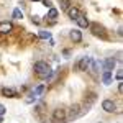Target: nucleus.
Here are the masks:
<instances>
[{
    "label": "nucleus",
    "instance_id": "14",
    "mask_svg": "<svg viewBox=\"0 0 123 123\" xmlns=\"http://www.w3.org/2000/svg\"><path fill=\"white\" fill-rule=\"evenodd\" d=\"M13 18L21 20V18H23V12H21L20 8H15V10H13Z\"/></svg>",
    "mask_w": 123,
    "mask_h": 123
},
{
    "label": "nucleus",
    "instance_id": "23",
    "mask_svg": "<svg viewBox=\"0 0 123 123\" xmlns=\"http://www.w3.org/2000/svg\"><path fill=\"white\" fill-rule=\"evenodd\" d=\"M31 2H39V0H31Z\"/></svg>",
    "mask_w": 123,
    "mask_h": 123
},
{
    "label": "nucleus",
    "instance_id": "13",
    "mask_svg": "<svg viewBox=\"0 0 123 123\" xmlns=\"http://www.w3.org/2000/svg\"><path fill=\"white\" fill-rule=\"evenodd\" d=\"M38 35H39V38H41V39H51V33H49V31H44V30H41Z\"/></svg>",
    "mask_w": 123,
    "mask_h": 123
},
{
    "label": "nucleus",
    "instance_id": "10",
    "mask_svg": "<svg viewBox=\"0 0 123 123\" xmlns=\"http://www.w3.org/2000/svg\"><path fill=\"white\" fill-rule=\"evenodd\" d=\"M67 15H69V18L76 20L77 17L80 15V12H79V8H77V7H69V8H67Z\"/></svg>",
    "mask_w": 123,
    "mask_h": 123
},
{
    "label": "nucleus",
    "instance_id": "12",
    "mask_svg": "<svg viewBox=\"0 0 123 123\" xmlns=\"http://www.w3.org/2000/svg\"><path fill=\"white\" fill-rule=\"evenodd\" d=\"M102 80H104V84H110L112 82V72H108V71H105L104 72V76H102Z\"/></svg>",
    "mask_w": 123,
    "mask_h": 123
},
{
    "label": "nucleus",
    "instance_id": "11",
    "mask_svg": "<svg viewBox=\"0 0 123 123\" xmlns=\"http://www.w3.org/2000/svg\"><path fill=\"white\" fill-rule=\"evenodd\" d=\"M2 94H3V97H17V90L15 89H8V87H3L2 89Z\"/></svg>",
    "mask_w": 123,
    "mask_h": 123
},
{
    "label": "nucleus",
    "instance_id": "9",
    "mask_svg": "<svg viewBox=\"0 0 123 123\" xmlns=\"http://www.w3.org/2000/svg\"><path fill=\"white\" fill-rule=\"evenodd\" d=\"M71 39H72L74 43H80V41H82V33H80L79 30H72V31H71Z\"/></svg>",
    "mask_w": 123,
    "mask_h": 123
},
{
    "label": "nucleus",
    "instance_id": "19",
    "mask_svg": "<svg viewBox=\"0 0 123 123\" xmlns=\"http://www.w3.org/2000/svg\"><path fill=\"white\" fill-rule=\"evenodd\" d=\"M3 113H5V105L0 104V115H3Z\"/></svg>",
    "mask_w": 123,
    "mask_h": 123
},
{
    "label": "nucleus",
    "instance_id": "1",
    "mask_svg": "<svg viewBox=\"0 0 123 123\" xmlns=\"http://www.w3.org/2000/svg\"><path fill=\"white\" fill-rule=\"evenodd\" d=\"M35 71H36V74H38L41 79H46V77L51 74V67L48 66L46 62H43V61H38V62L35 64Z\"/></svg>",
    "mask_w": 123,
    "mask_h": 123
},
{
    "label": "nucleus",
    "instance_id": "15",
    "mask_svg": "<svg viewBox=\"0 0 123 123\" xmlns=\"http://www.w3.org/2000/svg\"><path fill=\"white\" fill-rule=\"evenodd\" d=\"M48 17H49V18H57V10L56 8H49V12H48Z\"/></svg>",
    "mask_w": 123,
    "mask_h": 123
},
{
    "label": "nucleus",
    "instance_id": "5",
    "mask_svg": "<svg viewBox=\"0 0 123 123\" xmlns=\"http://www.w3.org/2000/svg\"><path fill=\"white\" fill-rule=\"evenodd\" d=\"M76 20H77V25H79L80 28H87V26H90V23H89V18H87L85 15H82V13H80V15H79Z\"/></svg>",
    "mask_w": 123,
    "mask_h": 123
},
{
    "label": "nucleus",
    "instance_id": "17",
    "mask_svg": "<svg viewBox=\"0 0 123 123\" xmlns=\"http://www.w3.org/2000/svg\"><path fill=\"white\" fill-rule=\"evenodd\" d=\"M61 7H62V10H67L69 8V0H62V5Z\"/></svg>",
    "mask_w": 123,
    "mask_h": 123
},
{
    "label": "nucleus",
    "instance_id": "4",
    "mask_svg": "<svg viewBox=\"0 0 123 123\" xmlns=\"http://www.w3.org/2000/svg\"><path fill=\"white\" fill-rule=\"evenodd\" d=\"M102 108H104L105 112L112 113V112H115L117 105H115V102H113V100H104V102H102Z\"/></svg>",
    "mask_w": 123,
    "mask_h": 123
},
{
    "label": "nucleus",
    "instance_id": "22",
    "mask_svg": "<svg viewBox=\"0 0 123 123\" xmlns=\"http://www.w3.org/2000/svg\"><path fill=\"white\" fill-rule=\"evenodd\" d=\"M2 122H3V117H2V115H0V123H2Z\"/></svg>",
    "mask_w": 123,
    "mask_h": 123
},
{
    "label": "nucleus",
    "instance_id": "3",
    "mask_svg": "<svg viewBox=\"0 0 123 123\" xmlns=\"http://www.w3.org/2000/svg\"><path fill=\"white\" fill-rule=\"evenodd\" d=\"M90 61H92L90 57H82V59L77 62L76 67L79 69V71H87V69H89V66H90Z\"/></svg>",
    "mask_w": 123,
    "mask_h": 123
},
{
    "label": "nucleus",
    "instance_id": "6",
    "mask_svg": "<svg viewBox=\"0 0 123 123\" xmlns=\"http://www.w3.org/2000/svg\"><path fill=\"white\" fill-rule=\"evenodd\" d=\"M12 30H13V25H12V23H8V21L0 23V33H2V35H7V33H10Z\"/></svg>",
    "mask_w": 123,
    "mask_h": 123
},
{
    "label": "nucleus",
    "instance_id": "16",
    "mask_svg": "<svg viewBox=\"0 0 123 123\" xmlns=\"http://www.w3.org/2000/svg\"><path fill=\"white\" fill-rule=\"evenodd\" d=\"M43 90H44V85L41 84V85H38V87L35 89V94H33V95H35V97H38V95L43 94Z\"/></svg>",
    "mask_w": 123,
    "mask_h": 123
},
{
    "label": "nucleus",
    "instance_id": "8",
    "mask_svg": "<svg viewBox=\"0 0 123 123\" xmlns=\"http://www.w3.org/2000/svg\"><path fill=\"white\" fill-rule=\"evenodd\" d=\"M80 115V107L79 105H72V108H71V113H69V120H74V118H77Z\"/></svg>",
    "mask_w": 123,
    "mask_h": 123
},
{
    "label": "nucleus",
    "instance_id": "18",
    "mask_svg": "<svg viewBox=\"0 0 123 123\" xmlns=\"http://www.w3.org/2000/svg\"><path fill=\"white\" fill-rule=\"evenodd\" d=\"M117 79L122 82V79H123V72H122V71H118V72H117Z\"/></svg>",
    "mask_w": 123,
    "mask_h": 123
},
{
    "label": "nucleus",
    "instance_id": "7",
    "mask_svg": "<svg viewBox=\"0 0 123 123\" xmlns=\"http://www.w3.org/2000/svg\"><path fill=\"white\" fill-rule=\"evenodd\" d=\"M115 67V59L113 57H108V59H105L104 62V71H108V72H112Z\"/></svg>",
    "mask_w": 123,
    "mask_h": 123
},
{
    "label": "nucleus",
    "instance_id": "20",
    "mask_svg": "<svg viewBox=\"0 0 123 123\" xmlns=\"http://www.w3.org/2000/svg\"><path fill=\"white\" fill-rule=\"evenodd\" d=\"M43 3H44L46 7H49V5H51V2H49V0H43Z\"/></svg>",
    "mask_w": 123,
    "mask_h": 123
},
{
    "label": "nucleus",
    "instance_id": "2",
    "mask_svg": "<svg viewBox=\"0 0 123 123\" xmlns=\"http://www.w3.org/2000/svg\"><path fill=\"white\" fill-rule=\"evenodd\" d=\"M66 118H67V113H66V110H64V108H56V110L53 112V120H54V122L62 123Z\"/></svg>",
    "mask_w": 123,
    "mask_h": 123
},
{
    "label": "nucleus",
    "instance_id": "21",
    "mask_svg": "<svg viewBox=\"0 0 123 123\" xmlns=\"http://www.w3.org/2000/svg\"><path fill=\"white\" fill-rule=\"evenodd\" d=\"M122 90H123V85H122V82H120V84H118V92L122 94Z\"/></svg>",
    "mask_w": 123,
    "mask_h": 123
}]
</instances>
